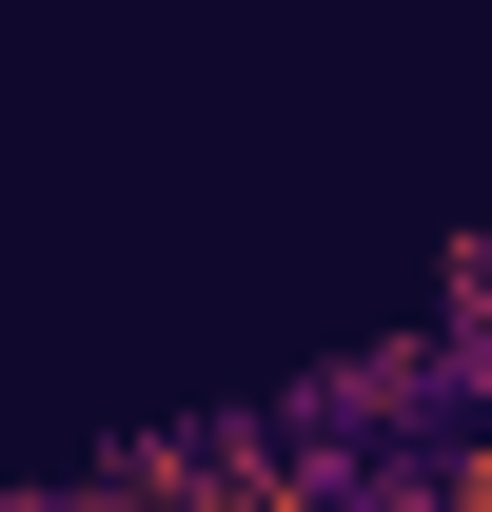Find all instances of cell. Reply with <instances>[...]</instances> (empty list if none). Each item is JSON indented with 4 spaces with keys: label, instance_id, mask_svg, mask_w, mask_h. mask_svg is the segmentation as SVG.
I'll use <instances>...</instances> for the list:
<instances>
[{
    "label": "cell",
    "instance_id": "1",
    "mask_svg": "<svg viewBox=\"0 0 492 512\" xmlns=\"http://www.w3.org/2000/svg\"><path fill=\"white\" fill-rule=\"evenodd\" d=\"M433 316H453V355H473V394H492V217L433 256Z\"/></svg>",
    "mask_w": 492,
    "mask_h": 512
},
{
    "label": "cell",
    "instance_id": "2",
    "mask_svg": "<svg viewBox=\"0 0 492 512\" xmlns=\"http://www.w3.org/2000/svg\"><path fill=\"white\" fill-rule=\"evenodd\" d=\"M473 414H492V394H473Z\"/></svg>",
    "mask_w": 492,
    "mask_h": 512
}]
</instances>
